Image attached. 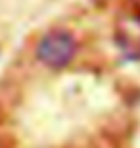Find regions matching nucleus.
<instances>
[{"label":"nucleus","instance_id":"f257e3e1","mask_svg":"<svg viewBox=\"0 0 140 148\" xmlns=\"http://www.w3.org/2000/svg\"><path fill=\"white\" fill-rule=\"evenodd\" d=\"M77 52V40L67 31H50L40 38L37 46V58L48 67L67 66Z\"/></svg>","mask_w":140,"mask_h":148},{"label":"nucleus","instance_id":"f03ea898","mask_svg":"<svg viewBox=\"0 0 140 148\" xmlns=\"http://www.w3.org/2000/svg\"><path fill=\"white\" fill-rule=\"evenodd\" d=\"M119 48L129 60H140V17H125L117 25Z\"/></svg>","mask_w":140,"mask_h":148},{"label":"nucleus","instance_id":"7ed1b4c3","mask_svg":"<svg viewBox=\"0 0 140 148\" xmlns=\"http://www.w3.org/2000/svg\"><path fill=\"white\" fill-rule=\"evenodd\" d=\"M132 2V8H135V12L140 16V0H130Z\"/></svg>","mask_w":140,"mask_h":148}]
</instances>
